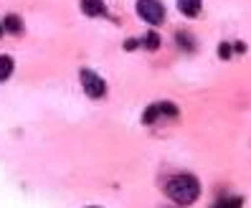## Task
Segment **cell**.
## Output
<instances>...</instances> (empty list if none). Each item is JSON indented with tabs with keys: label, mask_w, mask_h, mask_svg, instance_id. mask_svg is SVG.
<instances>
[{
	"label": "cell",
	"mask_w": 251,
	"mask_h": 208,
	"mask_svg": "<svg viewBox=\"0 0 251 208\" xmlns=\"http://www.w3.org/2000/svg\"><path fill=\"white\" fill-rule=\"evenodd\" d=\"M13 74V58L10 56H0V81H8Z\"/></svg>",
	"instance_id": "52a82bcc"
},
{
	"label": "cell",
	"mask_w": 251,
	"mask_h": 208,
	"mask_svg": "<svg viewBox=\"0 0 251 208\" xmlns=\"http://www.w3.org/2000/svg\"><path fill=\"white\" fill-rule=\"evenodd\" d=\"M81 10L86 16H104L107 8H104V0H81Z\"/></svg>",
	"instance_id": "5b68a950"
},
{
	"label": "cell",
	"mask_w": 251,
	"mask_h": 208,
	"mask_svg": "<svg viewBox=\"0 0 251 208\" xmlns=\"http://www.w3.org/2000/svg\"><path fill=\"white\" fill-rule=\"evenodd\" d=\"M178 8H180L183 16L196 18L198 13H201V0H178Z\"/></svg>",
	"instance_id": "8992f818"
},
{
	"label": "cell",
	"mask_w": 251,
	"mask_h": 208,
	"mask_svg": "<svg viewBox=\"0 0 251 208\" xmlns=\"http://www.w3.org/2000/svg\"><path fill=\"white\" fill-rule=\"evenodd\" d=\"M0 36H3V26H0Z\"/></svg>",
	"instance_id": "7c38bea8"
},
{
	"label": "cell",
	"mask_w": 251,
	"mask_h": 208,
	"mask_svg": "<svg viewBox=\"0 0 251 208\" xmlns=\"http://www.w3.org/2000/svg\"><path fill=\"white\" fill-rule=\"evenodd\" d=\"M218 53H221V58H228V56L233 53V49L228 46V43H224V46H221V49H218Z\"/></svg>",
	"instance_id": "8fae6325"
},
{
	"label": "cell",
	"mask_w": 251,
	"mask_h": 208,
	"mask_svg": "<svg viewBox=\"0 0 251 208\" xmlns=\"http://www.w3.org/2000/svg\"><path fill=\"white\" fill-rule=\"evenodd\" d=\"M160 114H168V117H170V114H175V109L170 107V104H155V107H150V109L145 112V122L152 125Z\"/></svg>",
	"instance_id": "277c9868"
},
{
	"label": "cell",
	"mask_w": 251,
	"mask_h": 208,
	"mask_svg": "<svg viewBox=\"0 0 251 208\" xmlns=\"http://www.w3.org/2000/svg\"><path fill=\"white\" fill-rule=\"evenodd\" d=\"M137 16L147 23L157 26V23H162V18H165V8H162L157 0H140L137 3Z\"/></svg>",
	"instance_id": "7a4b0ae2"
},
{
	"label": "cell",
	"mask_w": 251,
	"mask_h": 208,
	"mask_svg": "<svg viewBox=\"0 0 251 208\" xmlns=\"http://www.w3.org/2000/svg\"><path fill=\"white\" fill-rule=\"evenodd\" d=\"M5 31L21 33V31H23V21H21L18 16H8V18H5Z\"/></svg>",
	"instance_id": "ba28073f"
},
{
	"label": "cell",
	"mask_w": 251,
	"mask_h": 208,
	"mask_svg": "<svg viewBox=\"0 0 251 208\" xmlns=\"http://www.w3.org/2000/svg\"><path fill=\"white\" fill-rule=\"evenodd\" d=\"M216 208H241V201H239V198H233V201H221Z\"/></svg>",
	"instance_id": "30bf717a"
},
{
	"label": "cell",
	"mask_w": 251,
	"mask_h": 208,
	"mask_svg": "<svg viewBox=\"0 0 251 208\" xmlns=\"http://www.w3.org/2000/svg\"><path fill=\"white\" fill-rule=\"evenodd\" d=\"M145 46L155 51V49L160 46V36H157V33H147V36H145Z\"/></svg>",
	"instance_id": "9c48e42d"
},
{
	"label": "cell",
	"mask_w": 251,
	"mask_h": 208,
	"mask_svg": "<svg viewBox=\"0 0 251 208\" xmlns=\"http://www.w3.org/2000/svg\"><path fill=\"white\" fill-rule=\"evenodd\" d=\"M81 84H84V92L89 94L92 99L104 97V92H107V84H104V79H101L99 74L89 71V69H84V71H81Z\"/></svg>",
	"instance_id": "3957f363"
},
{
	"label": "cell",
	"mask_w": 251,
	"mask_h": 208,
	"mask_svg": "<svg viewBox=\"0 0 251 208\" xmlns=\"http://www.w3.org/2000/svg\"><path fill=\"white\" fill-rule=\"evenodd\" d=\"M165 193L170 196V201L180 203V206H188V203H193L201 196V185H198V181H196L193 175L180 173V175H175V178H170V181H168Z\"/></svg>",
	"instance_id": "6da1fadb"
}]
</instances>
